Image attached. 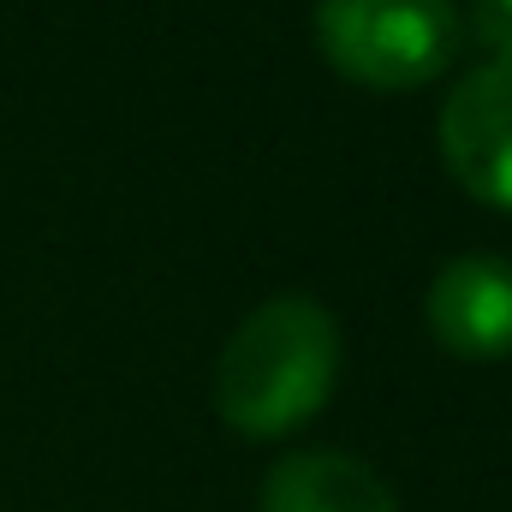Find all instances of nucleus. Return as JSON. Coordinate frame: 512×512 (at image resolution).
<instances>
[{"instance_id": "obj_1", "label": "nucleus", "mask_w": 512, "mask_h": 512, "mask_svg": "<svg viewBox=\"0 0 512 512\" xmlns=\"http://www.w3.org/2000/svg\"><path fill=\"white\" fill-rule=\"evenodd\" d=\"M334 382H340L334 316L304 292H280V298L256 304L239 322V334L227 340V352L215 364V411L239 435L274 441V435H292L298 423H310L328 405Z\"/></svg>"}, {"instance_id": "obj_2", "label": "nucleus", "mask_w": 512, "mask_h": 512, "mask_svg": "<svg viewBox=\"0 0 512 512\" xmlns=\"http://www.w3.org/2000/svg\"><path fill=\"white\" fill-rule=\"evenodd\" d=\"M316 42L328 66L370 90H417L459 48L453 0H322Z\"/></svg>"}, {"instance_id": "obj_3", "label": "nucleus", "mask_w": 512, "mask_h": 512, "mask_svg": "<svg viewBox=\"0 0 512 512\" xmlns=\"http://www.w3.org/2000/svg\"><path fill=\"white\" fill-rule=\"evenodd\" d=\"M441 161L489 209L512 215V66L489 60L465 72L441 108Z\"/></svg>"}, {"instance_id": "obj_4", "label": "nucleus", "mask_w": 512, "mask_h": 512, "mask_svg": "<svg viewBox=\"0 0 512 512\" xmlns=\"http://www.w3.org/2000/svg\"><path fill=\"white\" fill-rule=\"evenodd\" d=\"M429 334L441 352L489 364L512 358V262L471 251L429 280Z\"/></svg>"}, {"instance_id": "obj_5", "label": "nucleus", "mask_w": 512, "mask_h": 512, "mask_svg": "<svg viewBox=\"0 0 512 512\" xmlns=\"http://www.w3.org/2000/svg\"><path fill=\"white\" fill-rule=\"evenodd\" d=\"M262 512H399V501L352 453H286L262 477Z\"/></svg>"}, {"instance_id": "obj_6", "label": "nucleus", "mask_w": 512, "mask_h": 512, "mask_svg": "<svg viewBox=\"0 0 512 512\" xmlns=\"http://www.w3.org/2000/svg\"><path fill=\"white\" fill-rule=\"evenodd\" d=\"M471 30L495 60L512 66V0H471Z\"/></svg>"}]
</instances>
